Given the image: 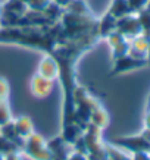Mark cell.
Listing matches in <instances>:
<instances>
[{
	"label": "cell",
	"instance_id": "cell-1",
	"mask_svg": "<svg viewBox=\"0 0 150 160\" xmlns=\"http://www.w3.org/2000/svg\"><path fill=\"white\" fill-rule=\"evenodd\" d=\"M21 154L27 156L31 160H53V156L47 147V141L37 132H33L22 141Z\"/></svg>",
	"mask_w": 150,
	"mask_h": 160
},
{
	"label": "cell",
	"instance_id": "cell-2",
	"mask_svg": "<svg viewBox=\"0 0 150 160\" xmlns=\"http://www.w3.org/2000/svg\"><path fill=\"white\" fill-rule=\"evenodd\" d=\"M112 142H113V146L119 147L122 150L130 151V153H137V151H149L150 153V141L146 140L143 134L115 138Z\"/></svg>",
	"mask_w": 150,
	"mask_h": 160
},
{
	"label": "cell",
	"instance_id": "cell-3",
	"mask_svg": "<svg viewBox=\"0 0 150 160\" xmlns=\"http://www.w3.org/2000/svg\"><path fill=\"white\" fill-rule=\"evenodd\" d=\"M116 31L128 40L143 34V28L140 25V21L137 18V15L134 13H130L127 16H122L119 19H116Z\"/></svg>",
	"mask_w": 150,
	"mask_h": 160
},
{
	"label": "cell",
	"instance_id": "cell-4",
	"mask_svg": "<svg viewBox=\"0 0 150 160\" xmlns=\"http://www.w3.org/2000/svg\"><path fill=\"white\" fill-rule=\"evenodd\" d=\"M47 147L53 156V160H66L74 153V146L71 142H68L62 135H58L52 140H49Z\"/></svg>",
	"mask_w": 150,
	"mask_h": 160
},
{
	"label": "cell",
	"instance_id": "cell-5",
	"mask_svg": "<svg viewBox=\"0 0 150 160\" xmlns=\"http://www.w3.org/2000/svg\"><path fill=\"white\" fill-rule=\"evenodd\" d=\"M53 84H54V81H50L47 78H44V77H41V75H39V73H35L34 77L31 78L29 90H31V94H33L34 97L44 98L52 92Z\"/></svg>",
	"mask_w": 150,
	"mask_h": 160
},
{
	"label": "cell",
	"instance_id": "cell-6",
	"mask_svg": "<svg viewBox=\"0 0 150 160\" xmlns=\"http://www.w3.org/2000/svg\"><path fill=\"white\" fill-rule=\"evenodd\" d=\"M59 63L58 60L52 56V54H46L39 63V68H37V73L41 77L47 78L50 81H56L59 78Z\"/></svg>",
	"mask_w": 150,
	"mask_h": 160
},
{
	"label": "cell",
	"instance_id": "cell-7",
	"mask_svg": "<svg viewBox=\"0 0 150 160\" xmlns=\"http://www.w3.org/2000/svg\"><path fill=\"white\" fill-rule=\"evenodd\" d=\"M146 65H147L146 60H140V59L132 58L130 54H125V56L115 59L113 73H121V72H127V71H132V69H138L146 66Z\"/></svg>",
	"mask_w": 150,
	"mask_h": 160
},
{
	"label": "cell",
	"instance_id": "cell-8",
	"mask_svg": "<svg viewBox=\"0 0 150 160\" xmlns=\"http://www.w3.org/2000/svg\"><path fill=\"white\" fill-rule=\"evenodd\" d=\"M13 126L21 140H25L27 137H29L34 132V123L28 116H19L13 119Z\"/></svg>",
	"mask_w": 150,
	"mask_h": 160
},
{
	"label": "cell",
	"instance_id": "cell-9",
	"mask_svg": "<svg viewBox=\"0 0 150 160\" xmlns=\"http://www.w3.org/2000/svg\"><path fill=\"white\" fill-rule=\"evenodd\" d=\"M113 31H116V18H113L111 13H106L100 21H97L99 37H107Z\"/></svg>",
	"mask_w": 150,
	"mask_h": 160
},
{
	"label": "cell",
	"instance_id": "cell-10",
	"mask_svg": "<svg viewBox=\"0 0 150 160\" xmlns=\"http://www.w3.org/2000/svg\"><path fill=\"white\" fill-rule=\"evenodd\" d=\"M88 123H91V125L97 126V128H106L109 125V115H107V112L103 109L102 106H97L94 110L91 112V115H90V122Z\"/></svg>",
	"mask_w": 150,
	"mask_h": 160
},
{
	"label": "cell",
	"instance_id": "cell-11",
	"mask_svg": "<svg viewBox=\"0 0 150 160\" xmlns=\"http://www.w3.org/2000/svg\"><path fill=\"white\" fill-rule=\"evenodd\" d=\"M107 13H111L113 18L119 19V18L127 16V15L132 13V12H131L130 5H128L127 0H113L111 8H109V10H107Z\"/></svg>",
	"mask_w": 150,
	"mask_h": 160
},
{
	"label": "cell",
	"instance_id": "cell-12",
	"mask_svg": "<svg viewBox=\"0 0 150 160\" xmlns=\"http://www.w3.org/2000/svg\"><path fill=\"white\" fill-rule=\"evenodd\" d=\"M0 135L8 138V140H10L12 142H15V144H18L19 148H21V146H22V141L24 140H21L19 135L16 134V129H15V126H13V119L10 122H8V123H5L3 126H0Z\"/></svg>",
	"mask_w": 150,
	"mask_h": 160
},
{
	"label": "cell",
	"instance_id": "cell-13",
	"mask_svg": "<svg viewBox=\"0 0 150 160\" xmlns=\"http://www.w3.org/2000/svg\"><path fill=\"white\" fill-rule=\"evenodd\" d=\"M65 12H69L74 15H90V10L85 5V0H71L65 8Z\"/></svg>",
	"mask_w": 150,
	"mask_h": 160
},
{
	"label": "cell",
	"instance_id": "cell-14",
	"mask_svg": "<svg viewBox=\"0 0 150 160\" xmlns=\"http://www.w3.org/2000/svg\"><path fill=\"white\" fill-rule=\"evenodd\" d=\"M107 160H130V156L124 153L122 148L113 146V144H105Z\"/></svg>",
	"mask_w": 150,
	"mask_h": 160
},
{
	"label": "cell",
	"instance_id": "cell-15",
	"mask_svg": "<svg viewBox=\"0 0 150 160\" xmlns=\"http://www.w3.org/2000/svg\"><path fill=\"white\" fill-rule=\"evenodd\" d=\"M12 153H21L19 146L0 135V154L8 156V154H12Z\"/></svg>",
	"mask_w": 150,
	"mask_h": 160
},
{
	"label": "cell",
	"instance_id": "cell-16",
	"mask_svg": "<svg viewBox=\"0 0 150 160\" xmlns=\"http://www.w3.org/2000/svg\"><path fill=\"white\" fill-rule=\"evenodd\" d=\"M10 121H12V112H10L8 102L0 103V126H3Z\"/></svg>",
	"mask_w": 150,
	"mask_h": 160
},
{
	"label": "cell",
	"instance_id": "cell-17",
	"mask_svg": "<svg viewBox=\"0 0 150 160\" xmlns=\"http://www.w3.org/2000/svg\"><path fill=\"white\" fill-rule=\"evenodd\" d=\"M50 2L52 0H28L27 8H28V10H33V12H43Z\"/></svg>",
	"mask_w": 150,
	"mask_h": 160
},
{
	"label": "cell",
	"instance_id": "cell-18",
	"mask_svg": "<svg viewBox=\"0 0 150 160\" xmlns=\"http://www.w3.org/2000/svg\"><path fill=\"white\" fill-rule=\"evenodd\" d=\"M8 96H9V84L3 77H0V98L8 100Z\"/></svg>",
	"mask_w": 150,
	"mask_h": 160
},
{
	"label": "cell",
	"instance_id": "cell-19",
	"mask_svg": "<svg viewBox=\"0 0 150 160\" xmlns=\"http://www.w3.org/2000/svg\"><path fill=\"white\" fill-rule=\"evenodd\" d=\"M130 160H150V153L149 151H137V153H132Z\"/></svg>",
	"mask_w": 150,
	"mask_h": 160
},
{
	"label": "cell",
	"instance_id": "cell-20",
	"mask_svg": "<svg viewBox=\"0 0 150 160\" xmlns=\"http://www.w3.org/2000/svg\"><path fill=\"white\" fill-rule=\"evenodd\" d=\"M66 160H88L87 154H84V153H80V151H74L72 154L69 156Z\"/></svg>",
	"mask_w": 150,
	"mask_h": 160
},
{
	"label": "cell",
	"instance_id": "cell-21",
	"mask_svg": "<svg viewBox=\"0 0 150 160\" xmlns=\"http://www.w3.org/2000/svg\"><path fill=\"white\" fill-rule=\"evenodd\" d=\"M3 160H22V157H21V153H12V154L5 156Z\"/></svg>",
	"mask_w": 150,
	"mask_h": 160
},
{
	"label": "cell",
	"instance_id": "cell-22",
	"mask_svg": "<svg viewBox=\"0 0 150 160\" xmlns=\"http://www.w3.org/2000/svg\"><path fill=\"white\" fill-rule=\"evenodd\" d=\"M52 2H53V3H56L58 6H60V8H63V9H65V8H66V5H68L71 0H52Z\"/></svg>",
	"mask_w": 150,
	"mask_h": 160
},
{
	"label": "cell",
	"instance_id": "cell-23",
	"mask_svg": "<svg viewBox=\"0 0 150 160\" xmlns=\"http://www.w3.org/2000/svg\"><path fill=\"white\" fill-rule=\"evenodd\" d=\"M147 37H149V47H147V56H146V62L150 65V32L147 34Z\"/></svg>",
	"mask_w": 150,
	"mask_h": 160
},
{
	"label": "cell",
	"instance_id": "cell-24",
	"mask_svg": "<svg viewBox=\"0 0 150 160\" xmlns=\"http://www.w3.org/2000/svg\"><path fill=\"white\" fill-rule=\"evenodd\" d=\"M146 128L150 129V110L147 112V116H146Z\"/></svg>",
	"mask_w": 150,
	"mask_h": 160
},
{
	"label": "cell",
	"instance_id": "cell-25",
	"mask_svg": "<svg viewBox=\"0 0 150 160\" xmlns=\"http://www.w3.org/2000/svg\"><path fill=\"white\" fill-rule=\"evenodd\" d=\"M6 2H8V0H0V6H3L6 3Z\"/></svg>",
	"mask_w": 150,
	"mask_h": 160
},
{
	"label": "cell",
	"instance_id": "cell-26",
	"mask_svg": "<svg viewBox=\"0 0 150 160\" xmlns=\"http://www.w3.org/2000/svg\"><path fill=\"white\" fill-rule=\"evenodd\" d=\"M3 102H8V100H3V98H0V103H3Z\"/></svg>",
	"mask_w": 150,
	"mask_h": 160
},
{
	"label": "cell",
	"instance_id": "cell-27",
	"mask_svg": "<svg viewBox=\"0 0 150 160\" xmlns=\"http://www.w3.org/2000/svg\"><path fill=\"white\" fill-rule=\"evenodd\" d=\"M0 18H2V6H0Z\"/></svg>",
	"mask_w": 150,
	"mask_h": 160
},
{
	"label": "cell",
	"instance_id": "cell-28",
	"mask_svg": "<svg viewBox=\"0 0 150 160\" xmlns=\"http://www.w3.org/2000/svg\"><path fill=\"white\" fill-rule=\"evenodd\" d=\"M3 157H5V156H2V154H0V160H3Z\"/></svg>",
	"mask_w": 150,
	"mask_h": 160
}]
</instances>
